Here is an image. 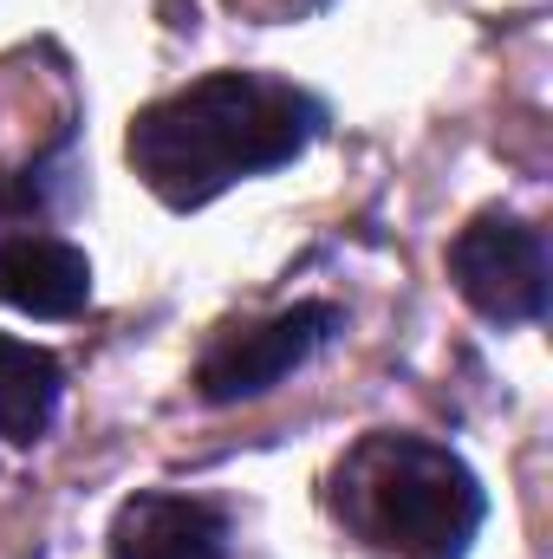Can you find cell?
Instances as JSON below:
<instances>
[{
	"label": "cell",
	"mask_w": 553,
	"mask_h": 559,
	"mask_svg": "<svg viewBox=\"0 0 553 559\" xmlns=\"http://www.w3.org/2000/svg\"><path fill=\"white\" fill-rule=\"evenodd\" d=\"M326 111L261 72H209L169 98H156L131 124V163L169 209H202L242 176L293 163L319 138Z\"/></svg>",
	"instance_id": "cell-1"
},
{
	"label": "cell",
	"mask_w": 553,
	"mask_h": 559,
	"mask_svg": "<svg viewBox=\"0 0 553 559\" xmlns=\"http://www.w3.org/2000/svg\"><path fill=\"white\" fill-rule=\"evenodd\" d=\"M339 514L385 559H462L489 501L443 442L365 436L339 462Z\"/></svg>",
	"instance_id": "cell-2"
},
{
	"label": "cell",
	"mask_w": 553,
	"mask_h": 559,
	"mask_svg": "<svg viewBox=\"0 0 553 559\" xmlns=\"http://www.w3.org/2000/svg\"><path fill=\"white\" fill-rule=\"evenodd\" d=\"M449 280L495 325L541 319L548 312V235L508 215H482L449 241Z\"/></svg>",
	"instance_id": "cell-3"
},
{
	"label": "cell",
	"mask_w": 553,
	"mask_h": 559,
	"mask_svg": "<svg viewBox=\"0 0 553 559\" xmlns=\"http://www.w3.org/2000/svg\"><path fill=\"white\" fill-rule=\"evenodd\" d=\"M332 325H339L332 306H286V312L261 319V325H235V332H222V338L202 352L196 384H202L209 404L261 397V391H274L286 371H299V365L332 338Z\"/></svg>",
	"instance_id": "cell-4"
},
{
	"label": "cell",
	"mask_w": 553,
	"mask_h": 559,
	"mask_svg": "<svg viewBox=\"0 0 553 559\" xmlns=\"http://www.w3.org/2000/svg\"><path fill=\"white\" fill-rule=\"evenodd\" d=\"M111 559H228V514L202 495H138L111 521Z\"/></svg>",
	"instance_id": "cell-5"
},
{
	"label": "cell",
	"mask_w": 553,
	"mask_h": 559,
	"mask_svg": "<svg viewBox=\"0 0 553 559\" xmlns=\"http://www.w3.org/2000/svg\"><path fill=\"white\" fill-rule=\"evenodd\" d=\"M0 299L33 319H72L92 299V261L59 235H7L0 241Z\"/></svg>",
	"instance_id": "cell-6"
},
{
	"label": "cell",
	"mask_w": 553,
	"mask_h": 559,
	"mask_svg": "<svg viewBox=\"0 0 553 559\" xmlns=\"http://www.w3.org/2000/svg\"><path fill=\"white\" fill-rule=\"evenodd\" d=\"M59 358L26 345V338H7L0 332V442L26 449L52 429V411H59Z\"/></svg>",
	"instance_id": "cell-7"
}]
</instances>
